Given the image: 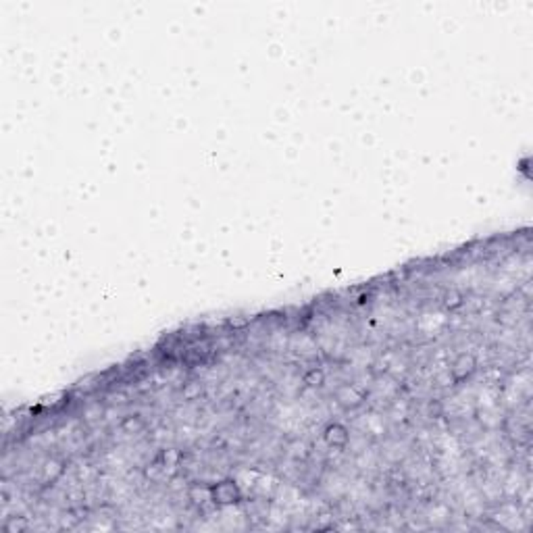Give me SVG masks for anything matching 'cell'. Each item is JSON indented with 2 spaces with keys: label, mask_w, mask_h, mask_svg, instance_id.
Segmentation results:
<instances>
[{
  "label": "cell",
  "mask_w": 533,
  "mask_h": 533,
  "mask_svg": "<svg viewBox=\"0 0 533 533\" xmlns=\"http://www.w3.org/2000/svg\"><path fill=\"white\" fill-rule=\"evenodd\" d=\"M242 490L240 485L234 481V479H223L219 483H212L208 487V500L219 506V508H225V506H234V504H240L242 502Z\"/></svg>",
  "instance_id": "cell-1"
},
{
  "label": "cell",
  "mask_w": 533,
  "mask_h": 533,
  "mask_svg": "<svg viewBox=\"0 0 533 533\" xmlns=\"http://www.w3.org/2000/svg\"><path fill=\"white\" fill-rule=\"evenodd\" d=\"M475 371H477V359L471 352H461L450 365V379L456 385H461L469 381L475 375Z\"/></svg>",
  "instance_id": "cell-2"
},
{
  "label": "cell",
  "mask_w": 533,
  "mask_h": 533,
  "mask_svg": "<svg viewBox=\"0 0 533 533\" xmlns=\"http://www.w3.org/2000/svg\"><path fill=\"white\" fill-rule=\"evenodd\" d=\"M323 440L334 450H346V446L350 444V432L342 423H330L323 430Z\"/></svg>",
  "instance_id": "cell-3"
},
{
  "label": "cell",
  "mask_w": 533,
  "mask_h": 533,
  "mask_svg": "<svg viewBox=\"0 0 533 533\" xmlns=\"http://www.w3.org/2000/svg\"><path fill=\"white\" fill-rule=\"evenodd\" d=\"M302 383L308 388H319L325 383V371L321 367H312L302 375Z\"/></svg>",
  "instance_id": "cell-4"
},
{
  "label": "cell",
  "mask_w": 533,
  "mask_h": 533,
  "mask_svg": "<svg viewBox=\"0 0 533 533\" xmlns=\"http://www.w3.org/2000/svg\"><path fill=\"white\" fill-rule=\"evenodd\" d=\"M465 304V296H463V292H459V290H448L446 294H444V306L448 308V310H456V308H461Z\"/></svg>",
  "instance_id": "cell-5"
}]
</instances>
